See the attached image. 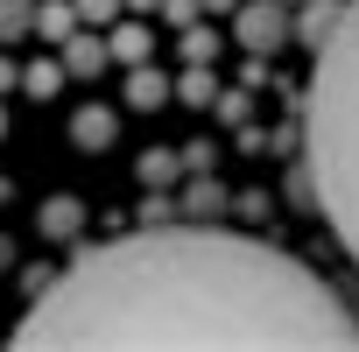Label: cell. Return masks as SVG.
I'll return each mask as SVG.
<instances>
[{"label": "cell", "mask_w": 359, "mask_h": 352, "mask_svg": "<svg viewBox=\"0 0 359 352\" xmlns=\"http://www.w3.org/2000/svg\"><path fill=\"white\" fill-rule=\"evenodd\" d=\"M36 226H43V240H78V233H85V205H78L71 191H57V198H43Z\"/></svg>", "instance_id": "8992f818"}, {"label": "cell", "mask_w": 359, "mask_h": 352, "mask_svg": "<svg viewBox=\"0 0 359 352\" xmlns=\"http://www.w3.org/2000/svg\"><path fill=\"white\" fill-rule=\"evenodd\" d=\"M176 169H184V155L148 148V155H141V184H148V191H169V184H176Z\"/></svg>", "instance_id": "5bb4252c"}, {"label": "cell", "mask_w": 359, "mask_h": 352, "mask_svg": "<svg viewBox=\"0 0 359 352\" xmlns=\"http://www.w3.org/2000/svg\"><path fill=\"white\" fill-rule=\"evenodd\" d=\"M184 57H191V64H212V57H219V29H198V22H191V29H184Z\"/></svg>", "instance_id": "e0dca14e"}, {"label": "cell", "mask_w": 359, "mask_h": 352, "mask_svg": "<svg viewBox=\"0 0 359 352\" xmlns=\"http://www.w3.org/2000/svg\"><path fill=\"white\" fill-rule=\"evenodd\" d=\"M338 15H345V0H303V8H296V43L317 50V43L338 29Z\"/></svg>", "instance_id": "52a82bcc"}, {"label": "cell", "mask_w": 359, "mask_h": 352, "mask_svg": "<svg viewBox=\"0 0 359 352\" xmlns=\"http://www.w3.org/2000/svg\"><path fill=\"white\" fill-rule=\"evenodd\" d=\"M212 106H219V120H226V127H247V113H254V99H247V85H233V92L219 85V99H212Z\"/></svg>", "instance_id": "2e32d148"}, {"label": "cell", "mask_w": 359, "mask_h": 352, "mask_svg": "<svg viewBox=\"0 0 359 352\" xmlns=\"http://www.w3.org/2000/svg\"><path fill=\"white\" fill-rule=\"evenodd\" d=\"M162 99H176V78L155 71V64H127V106L134 113H155Z\"/></svg>", "instance_id": "277c9868"}, {"label": "cell", "mask_w": 359, "mask_h": 352, "mask_svg": "<svg viewBox=\"0 0 359 352\" xmlns=\"http://www.w3.org/2000/svg\"><path fill=\"white\" fill-rule=\"evenodd\" d=\"M198 8H205V0H162V15H169V22H184V29H191Z\"/></svg>", "instance_id": "d6986e66"}, {"label": "cell", "mask_w": 359, "mask_h": 352, "mask_svg": "<svg viewBox=\"0 0 359 352\" xmlns=\"http://www.w3.org/2000/svg\"><path fill=\"white\" fill-rule=\"evenodd\" d=\"M36 29V0H0V43H15Z\"/></svg>", "instance_id": "9a60e30c"}, {"label": "cell", "mask_w": 359, "mask_h": 352, "mask_svg": "<svg viewBox=\"0 0 359 352\" xmlns=\"http://www.w3.org/2000/svg\"><path fill=\"white\" fill-rule=\"evenodd\" d=\"M176 99H184V106H212V99H219V78H212V64H191L184 78H176Z\"/></svg>", "instance_id": "4fadbf2b"}, {"label": "cell", "mask_w": 359, "mask_h": 352, "mask_svg": "<svg viewBox=\"0 0 359 352\" xmlns=\"http://www.w3.org/2000/svg\"><path fill=\"white\" fill-rule=\"evenodd\" d=\"M127 8H162V0H127Z\"/></svg>", "instance_id": "cb8c5ba5"}, {"label": "cell", "mask_w": 359, "mask_h": 352, "mask_svg": "<svg viewBox=\"0 0 359 352\" xmlns=\"http://www.w3.org/2000/svg\"><path fill=\"white\" fill-rule=\"evenodd\" d=\"M176 212H191V219H219L226 212V184H219V176H191V191H184V205H176Z\"/></svg>", "instance_id": "30bf717a"}, {"label": "cell", "mask_w": 359, "mask_h": 352, "mask_svg": "<svg viewBox=\"0 0 359 352\" xmlns=\"http://www.w3.org/2000/svg\"><path fill=\"white\" fill-rule=\"evenodd\" d=\"M205 8H219V15H233V8H240V0H205Z\"/></svg>", "instance_id": "7402d4cb"}, {"label": "cell", "mask_w": 359, "mask_h": 352, "mask_svg": "<svg viewBox=\"0 0 359 352\" xmlns=\"http://www.w3.org/2000/svg\"><path fill=\"white\" fill-rule=\"evenodd\" d=\"M0 141H8V106H0Z\"/></svg>", "instance_id": "d4e9b609"}, {"label": "cell", "mask_w": 359, "mask_h": 352, "mask_svg": "<svg viewBox=\"0 0 359 352\" xmlns=\"http://www.w3.org/2000/svg\"><path fill=\"white\" fill-rule=\"evenodd\" d=\"M8 261H15V240H0V268H8Z\"/></svg>", "instance_id": "603a6c76"}, {"label": "cell", "mask_w": 359, "mask_h": 352, "mask_svg": "<svg viewBox=\"0 0 359 352\" xmlns=\"http://www.w3.org/2000/svg\"><path fill=\"white\" fill-rule=\"evenodd\" d=\"M184 169H212V141H191L184 148Z\"/></svg>", "instance_id": "ffe728a7"}, {"label": "cell", "mask_w": 359, "mask_h": 352, "mask_svg": "<svg viewBox=\"0 0 359 352\" xmlns=\"http://www.w3.org/2000/svg\"><path fill=\"white\" fill-rule=\"evenodd\" d=\"M22 352H162V345H296V352H352V303L303 268L296 254L198 226H141L106 247H78V261L29 303L15 324Z\"/></svg>", "instance_id": "6da1fadb"}, {"label": "cell", "mask_w": 359, "mask_h": 352, "mask_svg": "<svg viewBox=\"0 0 359 352\" xmlns=\"http://www.w3.org/2000/svg\"><path fill=\"white\" fill-rule=\"evenodd\" d=\"M113 134H120V113H113V106H78V113H71V141H78L85 155L113 148Z\"/></svg>", "instance_id": "5b68a950"}, {"label": "cell", "mask_w": 359, "mask_h": 352, "mask_svg": "<svg viewBox=\"0 0 359 352\" xmlns=\"http://www.w3.org/2000/svg\"><path fill=\"white\" fill-rule=\"evenodd\" d=\"M0 92H22V64H8V57H0Z\"/></svg>", "instance_id": "44dd1931"}, {"label": "cell", "mask_w": 359, "mask_h": 352, "mask_svg": "<svg viewBox=\"0 0 359 352\" xmlns=\"http://www.w3.org/2000/svg\"><path fill=\"white\" fill-rule=\"evenodd\" d=\"M106 57H113V50H106V36H92V29H78V36L64 43V71H71V78H99Z\"/></svg>", "instance_id": "ba28073f"}, {"label": "cell", "mask_w": 359, "mask_h": 352, "mask_svg": "<svg viewBox=\"0 0 359 352\" xmlns=\"http://www.w3.org/2000/svg\"><path fill=\"white\" fill-rule=\"evenodd\" d=\"M106 50H113V64H148V57H155V36H148L141 22H113V29H106Z\"/></svg>", "instance_id": "9c48e42d"}, {"label": "cell", "mask_w": 359, "mask_h": 352, "mask_svg": "<svg viewBox=\"0 0 359 352\" xmlns=\"http://www.w3.org/2000/svg\"><path fill=\"white\" fill-rule=\"evenodd\" d=\"M233 43L247 57H275L282 43H296V15L282 8V0H240L233 8Z\"/></svg>", "instance_id": "3957f363"}, {"label": "cell", "mask_w": 359, "mask_h": 352, "mask_svg": "<svg viewBox=\"0 0 359 352\" xmlns=\"http://www.w3.org/2000/svg\"><path fill=\"white\" fill-rule=\"evenodd\" d=\"M36 29L50 36V43H71L85 22H78V0H43V8H36Z\"/></svg>", "instance_id": "8fae6325"}, {"label": "cell", "mask_w": 359, "mask_h": 352, "mask_svg": "<svg viewBox=\"0 0 359 352\" xmlns=\"http://www.w3.org/2000/svg\"><path fill=\"white\" fill-rule=\"evenodd\" d=\"M303 184L359 261V0H345L338 29L317 43L310 92H303Z\"/></svg>", "instance_id": "7a4b0ae2"}, {"label": "cell", "mask_w": 359, "mask_h": 352, "mask_svg": "<svg viewBox=\"0 0 359 352\" xmlns=\"http://www.w3.org/2000/svg\"><path fill=\"white\" fill-rule=\"evenodd\" d=\"M64 78H71V71H64V57H57V64H22V92H29V99H57V92H64Z\"/></svg>", "instance_id": "7c38bea8"}, {"label": "cell", "mask_w": 359, "mask_h": 352, "mask_svg": "<svg viewBox=\"0 0 359 352\" xmlns=\"http://www.w3.org/2000/svg\"><path fill=\"white\" fill-rule=\"evenodd\" d=\"M78 22L85 29H113L120 22V0H78Z\"/></svg>", "instance_id": "ac0fdd59"}]
</instances>
